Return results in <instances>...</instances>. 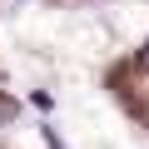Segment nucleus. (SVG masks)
Listing matches in <instances>:
<instances>
[{"label": "nucleus", "instance_id": "nucleus-1", "mask_svg": "<svg viewBox=\"0 0 149 149\" xmlns=\"http://www.w3.org/2000/svg\"><path fill=\"white\" fill-rule=\"evenodd\" d=\"M20 109H15V100H5V95H0V119H15Z\"/></svg>", "mask_w": 149, "mask_h": 149}, {"label": "nucleus", "instance_id": "nucleus-2", "mask_svg": "<svg viewBox=\"0 0 149 149\" xmlns=\"http://www.w3.org/2000/svg\"><path fill=\"white\" fill-rule=\"evenodd\" d=\"M139 60H144V70H149V45H144V55H139Z\"/></svg>", "mask_w": 149, "mask_h": 149}]
</instances>
